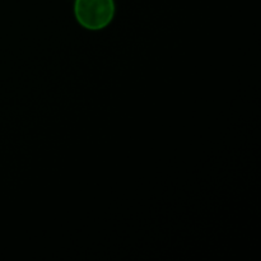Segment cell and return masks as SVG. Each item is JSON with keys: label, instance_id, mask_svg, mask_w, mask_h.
Segmentation results:
<instances>
[{"label": "cell", "instance_id": "1", "mask_svg": "<svg viewBox=\"0 0 261 261\" xmlns=\"http://www.w3.org/2000/svg\"><path fill=\"white\" fill-rule=\"evenodd\" d=\"M74 18L82 28L92 32L109 27L116 14L115 0H75Z\"/></svg>", "mask_w": 261, "mask_h": 261}]
</instances>
